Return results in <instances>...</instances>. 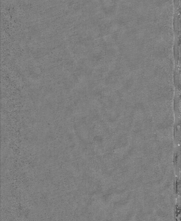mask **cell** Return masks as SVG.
I'll return each instance as SVG.
<instances>
[{
  "instance_id": "obj_2",
  "label": "cell",
  "mask_w": 181,
  "mask_h": 221,
  "mask_svg": "<svg viewBox=\"0 0 181 221\" xmlns=\"http://www.w3.org/2000/svg\"><path fill=\"white\" fill-rule=\"evenodd\" d=\"M181 183L179 176H176L174 182V187L176 198H180Z\"/></svg>"
},
{
  "instance_id": "obj_3",
  "label": "cell",
  "mask_w": 181,
  "mask_h": 221,
  "mask_svg": "<svg viewBox=\"0 0 181 221\" xmlns=\"http://www.w3.org/2000/svg\"><path fill=\"white\" fill-rule=\"evenodd\" d=\"M181 204L180 198L177 199V202L174 208V218L175 220L180 221Z\"/></svg>"
},
{
  "instance_id": "obj_1",
  "label": "cell",
  "mask_w": 181,
  "mask_h": 221,
  "mask_svg": "<svg viewBox=\"0 0 181 221\" xmlns=\"http://www.w3.org/2000/svg\"><path fill=\"white\" fill-rule=\"evenodd\" d=\"M180 149L179 146H176L174 150V167L177 176H180Z\"/></svg>"
}]
</instances>
